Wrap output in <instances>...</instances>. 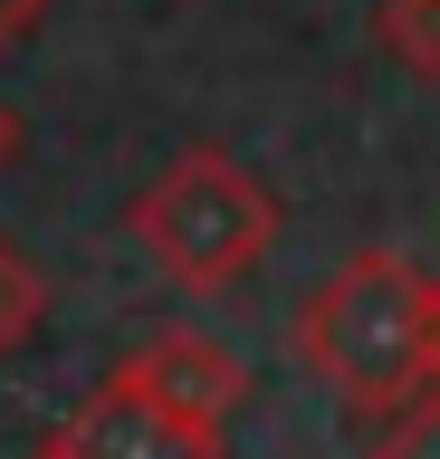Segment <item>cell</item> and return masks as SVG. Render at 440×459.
<instances>
[{
    "instance_id": "1",
    "label": "cell",
    "mask_w": 440,
    "mask_h": 459,
    "mask_svg": "<svg viewBox=\"0 0 440 459\" xmlns=\"http://www.w3.org/2000/svg\"><path fill=\"white\" fill-rule=\"evenodd\" d=\"M297 364L316 373L325 393L393 421L402 402L440 393L431 364V268L402 249H354L335 278H316V297L297 307Z\"/></svg>"
},
{
    "instance_id": "2",
    "label": "cell",
    "mask_w": 440,
    "mask_h": 459,
    "mask_svg": "<svg viewBox=\"0 0 440 459\" xmlns=\"http://www.w3.org/2000/svg\"><path fill=\"white\" fill-rule=\"evenodd\" d=\"M125 230L144 239V258L173 287L220 297V287H239L278 249V201H268V182L249 163H230V153H173V163L134 192Z\"/></svg>"
},
{
    "instance_id": "3",
    "label": "cell",
    "mask_w": 440,
    "mask_h": 459,
    "mask_svg": "<svg viewBox=\"0 0 440 459\" xmlns=\"http://www.w3.org/2000/svg\"><path fill=\"white\" fill-rule=\"evenodd\" d=\"M48 459H230L220 430H192L173 421L163 402H144L125 373H106L58 430H48Z\"/></svg>"
},
{
    "instance_id": "4",
    "label": "cell",
    "mask_w": 440,
    "mask_h": 459,
    "mask_svg": "<svg viewBox=\"0 0 440 459\" xmlns=\"http://www.w3.org/2000/svg\"><path fill=\"white\" fill-rule=\"evenodd\" d=\"M116 373L144 402H163L173 421H192V430H230V411L249 402V364H239L230 344H211L202 325H163V335H144Z\"/></svg>"
},
{
    "instance_id": "5",
    "label": "cell",
    "mask_w": 440,
    "mask_h": 459,
    "mask_svg": "<svg viewBox=\"0 0 440 459\" xmlns=\"http://www.w3.org/2000/svg\"><path fill=\"white\" fill-rule=\"evenodd\" d=\"M374 39H383V57H393L402 77L440 86V0H383V10H374Z\"/></svg>"
},
{
    "instance_id": "6",
    "label": "cell",
    "mask_w": 440,
    "mask_h": 459,
    "mask_svg": "<svg viewBox=\"0 0 440 459\" xmlns=\"http://www.w3.org/2000/svg\"><path fill=\"white\" fill-rule=\"evenodd\" d=\"M39 325H48V278L30 268V249H20V239H0V364H10Z\"/></svg>"
},
{
    "instance_id": "7",
    "label": "cell",
    "mask_w": 440,
    "mask_h": 459,
    "mask_svg": "<svg viewBox=\"0 0 440 459\" xmlns=\"http://www.w3.org/2000/svg\"><path fill=\"white\" fill-rule=\"evenodd\" d=\"M374 459H440V393L402 402V411L374 430Z\"/></svg>"
},
{
    "instance_id": "8",
    "label": "cell",
    "mask_w": 440,
    "mask_h": 459,
    "mask_svg": "<svg viewBox=\"0 0 440 459\" xmlns=\"http://www.w3.org/2000/svg\"><path fill=\"white\" fill-rule=\"evenodd\" d=\"M39 10H48V0H0V48H20L39 29Z\"/></svg>"
},
{
    "instance_id": "9",
    "label": "cell",
    "mask_w": 440,
    "mask_h": 459,
    "mask_svg": "<svg viewBox=\"0 0 440 459\" xmlns=\"http://www.w3.org/2000/svg\"><path fill=\"white\" fill-rule=\"evenodd\" d=\"M10 163H20V115L0 106V172H10Z\"/></svg>"
},
{
    "instance_id": "10",
    "label": "cell",
    "mask_w": 440,
    "mask_h": 459,
    "mask_svg": "<svg viewBox=\"0 0 440 459\" xmlns=\"http://www.w3.org/2000/svg\"><path fill=\"white\" fill-rule=\"evenodd\" d=\"M39 459H48V450H39Z\"/></svg>"
}]
</instances>
